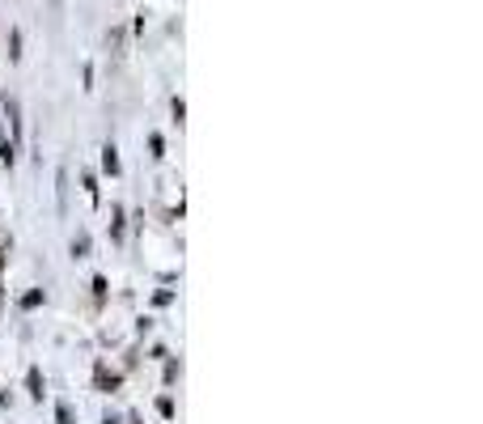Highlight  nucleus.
Here are the masks:
<instances>
[{
  "label": "nucleus",
  "instance_id": "0eeeda50",
  "mask_svg": "<svg viewBox=\"0 0 483 424\" xmlns=\"http://www.w3.org/2000/svg\"><path fill=\"white\" fill-rule=\"evenodd\" d=\"M81 183H85V195H90V200L97 204V178H94V170H85V174H81Z\"/></svg>",
  "mask_w": 483,
  "mask_h": 424
},
{
  "label": "nucleus",
  "instance_id": "ddd939ff",
  "mask_svg": "<svg viewBox=\"0 0 483 424\" xmlns=\"http://www.w3.org/2000/svg\"><path fill=\"white\" fill-rule=\"evenodd\" d=\"M170 111H175V119L183 123V115H187V102H183V98H175V102H170Z\"/></svg>",
  "mask_w": 483,
  "mask_h": 424
},
{
  "label": "nucleus",
  "instance_id": "1a4fd4ad",
  "mask_svg": "<svg viewBox=\"0 0 483 424\" xmlns=\"http://www.w3.org/2000/svg\"><path fill=\"white\" fill-rule=\"evenodd\" d=\"M157 412H161V416H175V399H170V395H161V399H157Z\"/></svg>",
  "mask_w": 483,
  "mask_h": 424
},
{
  "label": "nucleus",
  "instance_id": "9d476101",
  "mask_svg": "<svg viewBox=\"0 0 483 424\" xmlns=\"http://www.w3.org/2000/svg\"><path fill=\"white\" fill-rule=\"evenodd\" d=\"M149 149H153V157H166V140H161V136H149Z\"/></svg>",
  "mask_w": 483,
  "mask_h": 424
},
{
  "label": "nucleus",
  "instance_id": "39448f33",
  "mask_svg": "<svg viewBox=\"0 0 483 424\" xmlns=\"http://www.w3.org/2000/svg\"><path fill=\"white\" fill-rule=\"evenodd\" d=\"M18 161V153H13V145L4 140V132H0V166H13Z\"/></svg>",
  "mask_w": 483,
  "mask_h": 424
},
{
  "label": "nucleus",
  "instance_id": "2eb2a0df",
  "mask_svg": "<svg viewBox=\"0 0 483 424\" xmlns=\"http://www.w3.org/2000/svg\"><path fill=\"white\" fill-rule=\"evenodd\" d=\"M178 369H183L178 361H166V382H175V378H178Z\"/></svg>",
  "mask_w": 483,
  "mask_h": 424
},
{
  "label": "nucleus",
  "instance_id": "f257e3e1",
  "mask_svg": "<svg viewBox=\"0 0 483 424\" xmlns=\"http://www.w3.org/2000/svg\"><path fill=\"white\" fill-rule=\"evenodd\" d=\"M94 382H97V390H102V395H115L119 386H123V378H119V373H111V369L97 361V365H94Z\"/></svg>",
  "mask_w": 483,
  "mask_h": 424
},
{
  "label": "nucleus",
  "instance_id": "9b49d317",
  "mask_svg": "<svg viewBox=\"0 0 483 424\" xmlns=\"http://www.w3.org/2000/svg\"><path fill=\"white\" fill-rule=\"evenodd\" d=\"M39 302H43V293H39V289H35V293H26V297H21V310H35Z\"/></svg>",
  "mask_w": 483,
  "mask_h": 424
},
{
  "label": "nucleus",
  "instance_id": "7ed1b4c3",
  "mask_svg": "<svg viewBox=\"0 0 483 424\" xmlns=\"http://www.w3.org/2000/svg\"><path fill=\"white\" fill-rule=\"evenodd\" d=\"M102 170L119 174V149H115V145H106V149H102Z\"/></svg>",
  "mask_w": 483,
  "mask_h": 424
},
{
  "label": "nucleus",
  "instance_id": "4468645a",
  "mask_svg": "<svg viewBox=\"0 0 483 424\" xmlns=\"http://www.w3.org/2000/svg\"><path fill=\"white\" fill-rule=\"evenodd\" d=\"M56 420H59V424H73V412H68V407L59 404V407H56Z\"/></svg>",
  "mask_w": 483,
  "mask_h": 424
},
{
  "label": "nucleus",
  "instance_id": "f8f14e48",
  "mask_svg": "<svg viewBox=\"0 0 483 424\" xmlns=\"http://www.w3.org/2000/svg\"><path fill=\"white\" fill-rule=\"evenodd\" d=\"M111 233H115V238H123V208H119V204H115V221H111Z\"/></svg>",
  "mask_w": 483,
  "mask_h": 424
},
{
  "label": "nucleus",
  "instance_id": "423d86ee",
  "mask_svg": "<svg viewBox=\"0 0 483 424\" xmlns=\"http://www.w3.org/2000/svg\"><path fill=\"white\" fill-rule=\"evenodd\" d=\"M94 306H106V276H94Z\"/></svg>",
  "mask_w": 483,
  "mask_h": 424
},
{
  "label": "nucleus",
  "instance_id": "20e7f679",
  "mask_svg": "<svg viewBox=\"0 0 483 424\" xmlns=\"http://www.w3.org/2000/svg\"><path fill=\"white\" fill-rule=\"evenodd\" d=\"M9 59H13V64L21 59V30H18V26L9 30Z\"/></svg>",
  "mask_w": 483,
  "mask_h": 424
},
{
  "label": "nucleus",
  "instance_id": "f03ea898",
  "mask_svg": "<svg viewBox=\"0 0 483 424\" xmlns=\"http://www.w3.org/2000/svg\"><path fill=\"white\" fill-rule=\"evenodd\" d=\"M26 390H30V399H43V395H47V382H43V369L39 365L26 369Z\"/></svg>",
  "mask_w": 483,
  "mask_h": 424
},
{
  "label": "nucleus",
  "instance_id": "6e6552de",
  "mask_svg": "<svg viewBox=\"0 0 483 424\" xmlns=\"http://www.w3.org/2000/svg\"><path fill=\"white\" fill-rule=\"evenodd\" d=\"M73 255H77V259H85V255H90V238H85V233H77V238H73Z\"/></svg>",
  "mask_w": 483,
  "mask_h": 424
}]
</instances>
